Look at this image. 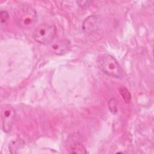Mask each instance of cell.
I'll list each match as a JSON object with an SVG mask.
<instances>
[{
  "instance_id": "cell-1",
  "label": "cell",
  "mask_w": 154,
  "mask_h": 154,
  "mask_svg": "<svg viewBox=\"0 0 154 154\" xmlns=\"http://www.w3.org/2000/svg\"><path fill=\"white\" fill-rule=\"evenodd\" d=\"M97 64L99 68L108 76L116 78H122L124 76V71L117 61L109 54H103L99 55Z\"/></svg>"
},
{
  "instance_id": "cell-2",
  "label": "cell",
  "mask_w": 154,
  "mask_h": 154,
  "mask_svg": "<svg viewBox=\"0 0 154 154\" xmlns=\"http://www.w3.org/2000/svg\"><path fill=\"white\" fill-rule=\"evenodd\" d=\"M57 32V28L54 25L42 23L38 26L33 32V38L37 43L47 45L51 43Z\"/></svg>"
},
{
  "instance_id": "cell-3",
  "label": "cell",
  "mask_w": 154,
  "mask_h": 154,
  "mask_svg": "<svg viewBox=\"0 0 154 154\" xmlns=\"http://www.w3.org/2000/svg\"><path fill=\"white\" fill-rule=\"evenodd\" d=\"M36 19L35 11L31 7L23 8L17 14V23L21 28L24 29L31 28L35 24Z\"/></svg>"
},
{
  "instance_id": "cell-4",
  "label": "cell",
  "mask_w": 154,
  "mask_h": 154,
  "mask_svg": "<svg viewBox=\"0 0 154 154\" xmlns=\"http://www.w3.org/2000/svg\"><path fill=\"white\" fill-rule=\"evenodd\" d=\"M1 117L3 131L5 132H9L14 120L15 111L14 108L10 105H3L1 109Z\"/></svg>"
},
{
  "instance_id": "cell-5",
  "label": "cell",
  "mask_w": 154,
  "mask_h": 154,
  "mask_svg": "<svg viewBox=\"0 0 154 154\" xmlns=\"http://www.w3.org/2000/svg\"><path fill=\"white\" fill-rule=\"evenodd\" d=\"M100 19L98 16L92 15L87 17L83 22L82 29L87 33L96 32L100 26Z\"/></svg>"
},
{
  "instance_id": "cell-6",
  "label": "cell",
  "mask_w": 154,
  "mask_h": 154,
  "mask_svg": "<svg viewBox=\"0 0 154 154\" xmlns=\"http://www.w3.org/2000/svg\"><path fill=\"white\" fill-rule=\"evenodd\" d=\"M69 152L71 153H86L83 144L78 140H73L69 144Z\"/></svg>"
},
{
  "instance_id": "cell-7",
  "label": "cell",
  "mask_w": 154,
  "mask_h": 154,
  "mask_svg": "<svg viewBox=\"0 0 154 154\" xmlns=\"http://www.w3.org/2000/svg\"><path fill=\"white\" fill-rule=\"evenodd\" d=\"M69 47V43L66 41H59L54 43L52 46L54 52L57 55L63 54L66 52Z\"/></svg>"
},
{
  "instance_id": "cell-8",
  "label": "cell",
  "mask_w": 154,
  "mask_h": 154,
  "mask_svg": "<svg viewBox=\"0 0 154 154\" xmlns=\"http://www.w3.org/2000/svg\"><path fill=\"white\" fill-rule=\"evenodd\" d=\"M119 93L124 100L126 102L128 103L130 101L131 99V94L129 92V91L127 90L126 88L124 87H122L119 88Z\"/></svg>"
},
{
  "instance_id": "cell-9",
  "label": "cell",
  "mask_w": 154,
  "mask_h": 154,
  "mask_svg": "<svg viewBox=\"0 0 154 154\" xmlns=\"http://www.w3.org/2000/svg\"><path fill=\"white\" fill-rule=\"evenodd\" d=\"M9 15L8 13L6 11H1L0 13V19H1V23H6L7 20H8Z\"/></svg>"
},
{
  "instance_id": "cell-10",
  "label": "cell",
  "mask_w": 154,
  "mask_h": 154,
  "mask_svg": "<svg viewBox=\"0 0 154 154\" xmlns=\"http://www.w3.org/2000/svg\"><path fill=\"white\" fill-rule=\"evenodd\" d=\"M109 109L111 112H114V113H116L117 112V106L116 105V102H115V101H113V99H112L109 101Z\"/></svg>"
}]
</instances>
